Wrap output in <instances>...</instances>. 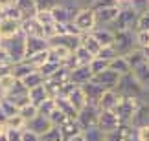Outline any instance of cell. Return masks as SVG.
Returning <instances> with one entry per match:
<instances>
[{
  "mask_svg": "<svg viewBox=\"0 0 149 141\" xmlns=\"http://www.w3.org/2000/svg\"><path fill=\"white\" fill-rule=\"evenodd\" d=\"M20 83H22V84L26 86V90H31V88L39 86V84H42V83H44V77H42L41 73H39V72L35 70V72H31L30 75H26V77L22 79Z\"/></svg>",
  "mask_w": 149,
  "mask_h": 141,
  "instance_id": "obj_34",
  "label": "cell"
},
{
  "mask_svg": "<svg viewBox=\"0 0 149 141\" xmlns=\"http://www.w3.org/2000/svg\"><path fill=\"white\" fill-rule=\"evenodd\" d=\"M6 127L11 128V130H24V128H26V121L22 119L19 114H17V116L8 117V121H6Z\"/></svg>",
  "mask_w": 149,
  "mask_h": 141,
  "instance_id": "obj_42",
  "label": "cell"
},
{
  "mask_svg": "<svg viewBox=\"0 0 149 141\" xmlns=\"http://www.w3.org/2000/svg\"><path fill=\"white\" fill-rule=\"evenodd\" d=\"M20 31L24 33L26 37H44V28L39 24V20L35 17H30V19L22 20L20 22Z\"/></svg>",
  "mask_w": 149,
  "mask_h": 141,
  "instance_id": "obj_15",
  "label": "cell"
},
{
  "mask_svg": "<svg viewBox=\"0 0 149 141\" xmlns=\"http://www.w3.org/2000/svg\"><path fill=\"white\" fill-rule=\"evenodd\" d=\"M109 70L116 72L118 75H125V73H131V66H129L127 61H125V57L118 55V57H114L111 63H109Z\"/></svg>",
  "mask_w": 149,
  "mask_h": 141,
  "instance_id": "obj_31",
  "label": "cell"
},
{
  "mask_svg": "<svg viewBox=\"0 0 149 141\" xmlns=\"http://www.w3.org/2000/svg\"><path fill=\"white\" fill-rule=\"evenodd\" d=\"M0 110H2V114L6 116V121H8V117H11V116H17L19 114V108L11 103V101H8V99H0Z\"/></svg>",
  "mask_w": 149,
  "mask_h": 141,
  "instance_id": "obj_39",
  "label": "cell"
},
{
  "mask_svg": "<svg viewBox=\"0 0 149 141\" xmlns=\"http://www.w3.org/2000/svg\"><path fill=\"white\" fill-rule=\"evenodd\" d=\"M70 55H72V52L65 46H48V61L63 64Z\"/></svg>",
  "mask_w": 149,
  "mask_h": 141,
  "instance_id": "obj_25",
  "label": "cell"
},
{
  "mask_svg": "<svg viewBox=\"0 0 149 141\" xmlns=\"http://www.w3.org/2000/svg\"><path fill=\"white\" fill-rule=\"evenodd\" d=\"M17 0H0V9H4V8H8V6H15Z\"/></svg>",
  "mask_w": 149,
  "mask_h": 141,
  "instance_id": "obj_58",
  "label": "cell"
},
{
  "mask_svg": "<svg viewBox=\"0 0 149 141\" xmlns=\"http://www.w3.org/2000/svg\"><path fill=\"white\" fill-rule=\"evenodd\" d=\"M118 13H120V6H111V8H103V9L94 11L98 26H109V28H111L112 22L116 20Z\"/></svg>",
  "mask_w": 149,
  "mask_h": 141,
  "instance_id": "obj_13",
  "label": "cell"
},
{
  "mask_svg": "<svg viewBox=\"0 0 149 141\" xmlns=\"http://www.w3.org/2000/svg\"><path fill=\"white\" fill-rule=\"evenodd\" d=\"M52 17H54V22H57V24H68V22H72L74 15L77 13V9H72L68 8L66 4H57L55 8H52Z\"/></svg>",
  "mask_w": 149,
  "mask_h": 141,
  "instance_id": "obj_12",
  "label": "cell"
},
{
  "mask_svg": "<svg viewBox=\"0 0 149 141\" xmlns=\"http://www.w3.org/2000/svg\"><path fill=\"white\" fill-rule=\"evenodd\" d=\"M0 141H8V134H6V132L0 134Z\"/></svg>",
  "mask_w": 149,
  "mask_h": 141,
  "instance_id": "obj_61",
  "label": "cell"
},
{
  "mask_svg": "<svg viewBox=\"0 0 149 141\" xmlns=\"http://www.w3.org/2000/svg\"><path fill=\"white\" fill-rule=\"evenodd\" d=\"M88 68H90V72H92L94 75H98V73H101V72L109 70V63H107V61H103V59L94 57V59L88 63Z\"/></svg>",
  "mask_w": 149,
  "mask_h": 141,
  "instance_id": "obj_40",
  "label": "cell"
},
{
  "mask_svg": "<svg viewBox=\"0 0 149 141\" xmlns=\"http://www.w3.org/2000/svg\"><path fill=\"white\" fill-rule=\"evenodd\" d=\"M90 33H92V37L101 44V46H112V42H114V30H112V28H109V26H96Z\"/></svg>",
  "mask_w": 149,
  "mask_h": 141,
  "instance_id": "obj_19",
  "label": "cell"
},
{
  "mask_svg": "<svg viewBox=\"0 0 149 141\" xmlns=\"http://www.w3.org/2000/svg\"><path fill=\"white\" fill-rule=\"evenodd\" d=\"M48 46H65L70 52H74L77 46H81V37L70 35V33H63V35H54L48 39Z\"/></svg>",
  "mask_w": 149,
  "mask_h": 141,
  "instance_id": "obj_10",
  "label": "cell"
},
{
  "mask_svg": "<svg viewBox=\"0 0 149 141\" xmlns=\"http://www.w3.org/2000/svg\"><path fill=\"white\" fill-rule=\"evenodd\" d=\"M54 101H55V108L59 110V112H63L66 117H72V119H76V117H77V110L74 108V105L66 97L57 95V97H54Z\"/></svg>",
  "mask_w": 149,
  "mask_h": 141,
  "instance_id": "obj_27",
  "label": "cell"
},
{
  "mask_svg": "<svg viewBox=\"0 0 149 141\" xmlns=\"http://www.w3.org/2000/svg\"><path fill=\"white\" fill-rule=\"evenodd\" d=\"M4 97H6V92H4V88L0 86V99H4Z\"/></svg>",
  "mask_w": 149,
  "mask_h": 141,
  "instance_id": "obj_62",
  "label": "cell"
},
{
  "mask_svg": "<svg viewBox=\"0 0 149 141\" xmlns=\"http://www.w3.org/2000/svg\"><path fill=\"white\" fill-rule=\"evenodd\" d=\"M129 6L140 15V13H146L149 9V0H129Z\"/></svg>",
  "mask_w": 149,
  "mask_h": 141,
  "instance_id": "obj_50",
  "label": "cell"
},
{
  "mask_svg": "<svg viewBox=\"0 0 149 141\" xmlns=\"http://www.w3.org/2000/svg\"><path fill=\"white\" fill-rule=\"evenodd\" d=\"M66 99L74 105V108H76L77 112L81 110L85 105H87V97H85V94H83L81 86H74V88H72V92L66 95Z\"/></svg>",
  "mask_w": 149,
  "mask_h": 141,
  "instance_id": "obj_29",
  "label": "cell"
},
{
  "mask_svg": "<svg viewBox=\"0 0 149 141\" xmlns=\"http://www.w3.org/2000/svg\"><path fill=\"white\" fill-rule=\"evenodd\" d=\"M114 50L118 55L125 57L133 50H136V41H134V31H114Z\"/></svg>",
  "mask_w": 149,
  "mask_h": 141,
  "instance_id": "obj_6",
  "label": "cell"
},
{
  "mask_svg": "<svg viewBox=\"0 0 149 141\" xmlns=\"http://www.w3.org/2000/svg\"><path fill=\"white\" fill-rule=\"evenodd\" d=\"M134 41L136 48H147L149 46V31H134Z\"/></svg>",
  "mask_w": 149,
  "mask_h": 141,
  "instance_id": "obj_48",
  "label": "cell"
},
{
  "mask_svg": "<svg viewBox=\"0 0 149 141\" xmlns=\"http://www.w3.org/2000/svg\"><path fill=\"white\" fill-rule=\"evenodd\" d=\"M114 90H116L120 95H125V97H140V99L144 97V92H146V88L136 81L133 72L125 73V75H120L118 84H116Z\"/></svg>",
  "mask_w": 149,
  "mask_h": 141,
  "instance_id": "obj_3",
  "label": "cell"
},
{
  "mask_svg": "<svg viewBox=\"0 0 149 141\" xmlns=\"http://www.w3.org/2000/svg\"><path fill=\"white\" fill-rule=\"evenodd\" d=\"M81 46L87 50V52L92 55V57H96V55H98V52L101 50V44L92 37V33H85V35H81Z\"/></svg>",
  "mask_w": 149,
  "mask_h": 141,
  "instance_id": "obj_30",
  "label": "cell"
},
{
  "mask_svg": "<svg viewBox=\"0 0 149 141\" xmlns=\"http://www.w3.org/2000/svg\"><path fill=\"white\" fill-rule=\"evenodd\" d=\"M41 141H65V138H63L59 127H52L48 132H44L41 136Z\"/></svg>",
  "mask_w": 149,
  "mask_h": 141,
  "instance_id": "obj_43",
  "label": "cell"
},
{
  "mask_svg": "<svg viewBox=\"0 0 149 141\" xmlns=\"http://www.w3.org/2000/svg\"><path fill=\"white\" fill-rule=\"evenodd\" d=\"M35 2H37V8H39V9L50 11L52 8H55V6L59 4V0H35Z\"/></svg>",
  "mask_w": 149,
  "mask_h": 141,
  "instance_id": "obj_53",
  "label": "cell"
},
{
  "mask_svg": "<svg viewBox=\"0 0 149 141\" xmlns=\"http://www.w3.org/2000/svg\"><path fill=\"white\" fill-rule=\"evenodd\" d=\"M20 31V22L19 20H13V19H6V17H0V37L4 39H9L17 35Z\"/></svg>",
  "mask_w": 149,
  "mask_h": 141,
  "instance_id": "obj_21",
  "label": "cell"
},
{
  "mask_svg": "<svg viewBox=\"0 0 149 141\" xmlns=\"http://www.w3.org/2000/svg\"><path fill=\"white\" fill-rule=\"evenodd\" d=\"M120 125H122V121H120V117L116 116L114 110H100V117H98V125L96 127H98L105 136L116 132Z\"/></svg>",
  "mask_w": 149,
  "mask_h": 141,
  "instance_id": "obj_7",
  "label": "cell"
},
{
  "mask_svg": "<svg viewBox=\"0 0 149 141\" xmlns=\"http://www.w3.org/2000/svg\"><path fill=\"white\" fill-rule=\"evenodd\" d=\"M118 6H120V13L111 28L114 31H134L138 13L129 6V0H118Z\"/></svg>",
  "mask_w": 149,
  "mask_h": 141,
  "instance_id": "obj_1",
  "label": "cell"
},
{
  "mask_svg": "<svg viewBox=\"0 0 149 141\" xmlns=\"http://www.w3.org/2000/svg\"><path fill=\"white\" fill-rule=\"evenodd\" d=\"M134 128H140V127H147L149 125V103L147 101H142L138 105V108L134 110L133 117H131V123Z\"/></svg>",
  "mask_w": 149,
  "mask_h": 141,
  "instance_id": "obj_16",
  "label": "cell"
},
{
  "mask_svg": "<svg viewBox=\"0 0 149 141\" xmlns=\"http://www.w3.org/2000/svg\"><path fill=\"white\" fill-rule=\"evenodd\" d=\"M133 75L136 77V81H138L146 90H149V63H144V64H140L138 68H134Z\"/></svg>",
  "mask_w": 149,
  "mask_h": 141,
  "instance_id": "obj_33",
  "label": "cell"
},
{
  "mask_svg": "<svg viewBox=\"0 0 149 141\" xmlns=\"http://www.w3.org/2000/svg\"><path fill=\"white\" fill-rule=\"evenodd\" d=\"M52 127H54V125L50 123V119H48L46 116H41V114H37L33 119H30V121L26 123V128H28V130H31L33 134H37V136H42V134L48 132Z\"/></svg>",
  "mask_w": 149,
  "mask_h": 141,
  "instance_id": "obj_14",
  "label": "cell"
},
{
  "mask_svg": "<svg viewBox=\"0 0 149 141\" xmlns=\"http://www.w3.org/2000/svg\"><path fill=\"white\" fill-rule=\"evenodd\" d=\"M37 110H39V114H41V116H46V117H48L52 112L55 110V101L52 99V97L46 99V101H42V103L37 106Z\"/></svg>",
  "mask_w": 149,
  "mask_h": 141,
  "instance_id": "obj_46",
  "label": "cell"
},
{
  "mask_svg": "<svg viewBox=\"0 0 149 141\" xmlns=\"http://www.w3.org/2000/svg\"><path fill=\"white\" fill-rule=\"evenodd\" d=\"M94 73L90 72L88 64L85 66H77V68L70 70V83L76 84V86H83V84H87L88 81H92Z\"/></svg>",
  "mask_w": 149,
  "mask_h": 141,
  "instance_id": "obj_17",
  "label": "cell"
},
{
  "mask_svg": "<svg viewBox=\"0 0 149 141\" xmlns=\"http://www.w3.org/2000/svg\"><path fill=\"white\" fill-rule=\"evenodd\" d=\"M15 81H17V79L11 75V73H8V75H2V77H0V86L4 88V92H8V90L15 84Z\"/></svg>",
  "mask_w": 149,
  "mask_h": 141,
  "instance_id": "obj_52",
  "label": "cell"
},
{
  "mask_svg": "<svg viewBox=\"0 0 149 141\" xmlns=\"http://www.w3.org/2000/svg\"><path fill=\"white\" fill-rule=\"evenodd\" d=\"M120 101V94L116 90H105L98 103V110H114Z\"/></svg>",
  "mask_w": 149,
  "mask_h": 141,
  "instance_id": "obj_23",
  "label": "cell"
},
{
  "mask_svg": "<svg viewBox=\"0 0 149 141\" xmlns=\"http://www.w3.org/2000/svg\"><path fill=\"white\" fill-rule=\"evenodd\" d=\"M48 119H50V123H52V125H54V127H59L61 123L66 119V116L63 114V112H59V110L55 108V110H54V112H52V114L48 116Z\"/></svg>",
  "mask_w": 149,
  "mask_h": 141,
  "instance_id": "obj_51",
  "label": "cell"
},
{
  "mask_svg": "<svg viewBox=\"0 0 149 141\" xmlns=\"http://www.w3.org/2000/svg\"><path fill=\"white\" fill-rule=\"evenodd\" d=\"M72 22H74V26H76L77 30L81 31V35H85V33H90L96 26H98V22H96V15H94V11L90 9V8H81V9H77V13L74 15Z\"/></svg>",
  "mask_w": 149,
  "mask_h": 141,
  "instance_id": "obj_4",
  "label": "cell"
},
{
  "mask_svg": "<svg viewBox=\"0 0 149 141\" xmlns=\"http://www.w3.org/2000/svg\"><path fill=\"white\" fill-rule=\"evenodd\" d=\"M22 141H41V136H37V134H33L31 130L24 128V130H22Z\"/></svg>",
  "mask_w": 149,
  "mask_h": 141,
  "instance_id": "obj_57",
  "label": "cell"
},
{
  "mask_svg": "<svg viewBox=\"0 0 149 141\" xmlns=\"http://www.w3.org/2000/svg\"><path fill=\"white\" fill-rule=\"evenodd\" d=\"M83 138H85V141H105L107 136L98 127H90V128H85L83 130Z\"/></svg>",
  "mask_w": 149,
  "mask_h": 141,
  "instance_id": "obj_35",
  "label": "cell"
},
{
  "mask_svg": "<svg viewBox=\"0 0 149 141\" xmlns=\"http://www.w3.org/2000/svg\"><path fill=\"white\" fill-rule=\"evenodd\" d=\"M81 90H83L85 97H87V105H90V106H98L101 95H103V92H105V88L100 86V84L94 83V81H88L87 84H83Z\"/></svg>",
  "mask_w": 149,
  "mask_h": 141,
  "instance_id": "obj_11",
  "label": "cell"
},
{
  "mask_svg": "<svg viewBox=\"0 0 149 141\" xmlns=\"http://www.w3.org/2000/svg\"><path fill=\"white\" fill-rule=\"evenodd\" d=\"M0 17H6V19H13V20L22 22V15H20V11L17 9V6H8V8H4L2 11H0Z\"/></svg>",
  "mask_w": 149,
  "mask_h": 141,
  "instance_id": "obj_45",
  "label": "cell"
},
{
  "mask_svg": "<svg viewBox=\"0 0 149 141\" xmlns=\"http://www.w3.org/2000/svg\"><path fill=\"white\" fill-rule=\"evenodd\" d=\"M15 6H17V9L20 11L22 20H24V19H30V17H35L37 11H39L35 0H17Z\"/></svg>",
  "mask_w": 149,
  "mask_h": 141,
  "instance_id": "obj_24",
  "label": "cell"
},
{
  "mask_svg": "<svg viewBox=\"0 0 149 141\" xmlns=\"http://www.w3.org/2000/svg\"><path fill=\"white\" fill-rule=\"evenodd\" d=\"M2 48L8 52V55L11 57V61L15 63H20V61L26 59V35L22 31H19L17 35L4 39L2 41Z\"/></svg>",
  "mask_w": 149,
  "mask_h": 141,
  "instance_id": "obj_2",
  "label": "cell"
},
{
  "mask_svg": "<svg viewBox=\"0 0 149 141\" xmlns=\"http://www.w3.org/2000/svg\"><path fill=\"white\" fill-rule=\"evenodd\" d=\"M24 61H28L35 70H39L41 66L48 61V50H44V52H39V53H35V55H31V57H26Z\"/></svg>",
  "mask_w": 149,
  "mask_h": 141,
  "instance_id": "obj_37",
  "label": "cell"
},
{
  "mask_svg": "<svg viewBox=\"0 0 149 141\" xmlns=\"http://www.w3.org/2000/svg\"><path fill=\"white\" fill-rule=\"evenodd\" d=\"M6 134H8V141H22V130H11V128H8Z\"/></svg>",
  "mask_w": 149,
  "mask_h": 141,
  "instance_id": "obj_56",
  "label": "cell"
},
{
  "mask_svg": "<svg viewBox=\"0 0 149 141\" xmlns=\"http://www.w3.org/2000/svg\"><path fill=\"white\" fill-rule=\"evenodd\" d=\"M0 46H2V37H0Z\"/></svg>",
  "mask_w": 149,
  "mask_h": 141,
  "instance_id": "obj_63",
  "label": "cell"
},
{
  "mask_svg": "<svg viewBox=\"0 0 149 141\" xmlns=\"http://www.w3.org/2000/svg\"><path fill=\"white\" fill-rule=\"evenodd\" d=\"M125 61L129 63L131 72H133L134 68H138L140 64L147 63V61H146V55H144V50H142V48H136V50H133L131 53H127V55H125Z\"/></svg>",
  "mask_w": 149,
  "mask_h": 141,
  "instance_id": "obj_32",
  "label": "cell"
},
{
  "mask_svg": "<svg viewBox=\"0 0 149 141\" xmlns=\"http://www.w3.org/2000/svg\"><path fill=\"white\" fill-rule=\"evenodd\" d=\"M0 66H13V61L2 46H0Z\"/></svg>",
  "mask_w": 149,
  "mask_h": 141,
  "instance_id": "obj_54",
  "label": "cell"
},
{
  "mask_svg": "<svg viewBox=\"0 0 149 141\" xmlns=\"http://www.w3.org/2000/svg\"><path fill=\"white\" fill-rule=\"evenodd\" d=\"M35 19L39 20V24H41L42 28H48L52 24H55L54 17H52V11H46V9H39L37 15H35Z\"/></svg>",
  "mask_w": 149,
  "mask_h": 141,
  "instance_id": "obj_41",
  "label": "cell"
},
{
  "mask_svg": "<svg viewBox=\"0 0 149 141\" xmlns=\"http://www.w3.org/2000/svg\"><path fill=\"white\" fill-rule=\"evenodd\" d=\"M37 114H39L37 106H35V105H31V103H28V105H24V106H20V108H19V116H20L26 123L30 121V119H33V117H35Z\"/></svg>",
  "mask_w": 149,
  "mask_h": 141,
  "instance_id": "obj_38",
  "label": "cell"
},
{
  "mask_svg": "<svg viewBox=\"0 0 149 141\" xmlns=\"http://www.w3.org/2000/svg\"><path fill=\"white\" fill-rule=\"evenodd\" d=\"M142 103L140 97H125V95H120V101L116 105V116L120 117V121L122 123H131V117H133L134 110L138 108V105Z\"/></svg>",
  "mask_w": 149,
  "mask_h": 141,
  "instance_id": "obj_5",
  "label": "cell"
},
{
  "mask_svg": "<svg viewBox=\"0 0 149 141\" xmlns=\"http://www.w3.org/2000/svg\"><path fill=\"white\" fill-rule=\"evenodd\" d=\"M96 57L107 61V63H111L114 57H118V53H116V50H114V46H101V50L98 52V55H96Z\"/></svg>",
  "mask_w": 149,
  "mask_h": 141,
  "instance_id": "obj_44",
  "label": "cell"
},
{
  "mask_svg": "<svg viewBox=\"0 0 149 141\" xmlns=\"http://www.w3.org/2000/svg\"><path fill=\"white\" fill-rule=\"evenodd\" d=\"M136 136H138V141H149V125L136 128Z\"/></svg>",
  "mask_w": 149,
  "mask_h": 141,
  "instance_id": "obj_55",
  "label": "cell"
},
{
  "mask_svg": "<svg viewBox=\"0 0 149 141\" xmlns=\"http://www.w3.org/2000/svg\"><path fill=\"white\" fill-rule=\"evenodd\" d=\"M28 97H30V103L35 105V106H39L42 101L50 99L48 90H46V86H44V83L39 84V86H35V88H31V90H28Z\"/></svg>",
  "mask_w": 149,
  "mask_h": 141,
  "instance_id": "obj_26",
  "label": "cell"
},
{
  "mask_svg": "<svg viewBox=\"0 0 149 141\" xmlns=\"http://www.w3.org/2000/svg\"><path fill=\"white\" fill-rule=\"evenodd\" d=\"M111 6H118V0H92L88 8L92 11H98L103 8H111Z\"/></svg>",
  "mask_w": 149,
  "mask_h": 141,
  "instance_id": "obj_49",
  "label": "cell"
},
{
  "mask_svg": "<svg viewBox=\"0 0 149 141\" xmlns=\"http://www.w3.org/2000/svg\"><path fill=\"white\" fill-rule=\"evenodd\" d=\"M31 72H35V68L28 63V61H20V63H15L13 66H11V75H13L15 79H19V81H22L26 75H30Z\"/></svg>",
  "mask_w": 149,
  "mask_h": 141,
  "instance_id": "obj_28",
  "label": "cell"
},
{
  "mask_svg": "<svg viewBox=\"0 0 149 141\" xmlns=\"http://www.w3.org/2000/svg\"><path fill=\"white\" fill-rule=\"evenodd\" d=\"M134 31H149V9L146 13L138 15V20H136V30Z\"/></svg>",
  "mask_w": 149,
  "mask_h": 141,
  "instance_id": "obj_47",
  "label": "cell"
},
{
  "mask_svg": "<svg viewBox=\"0 0 149 141\" xmlns=\"http://www.w3.org/2000/svg\"><path fill=\"white\" fill-rule=\"evenodd\" d=\"M59 66H63V64L54 63V61H46V63H44V64H42V66H41V68H39L37 72L41 73V75L44 77V81H46L48 77H52V75H54V73L57 72V70H59Z\"/></svg>",
  "mask_w": 149,
  "mask_h": 141,
  "instance_id": "obj_36",
  "label": "cell"
},
{
  "mask_svg": "<svg viewBox=\"0 0 149 141\" xmlns=\"http://www.w3.org/2000/svg\"><path fill=\"white\" fill-rule=\"evenodd\" d=\"M59 130H61V134H63V138L68 139V138H74V136H77V134H81L83 128H81V125L77 123V119L66 117V119L59 125Z\"/></svg>",
  "mask_w": 149,
  "mask_h": 141,
  "instance_id": "obj_22",
  "label": "cell"
},
{
  "mask_svg": "<svg viewBox=\"0 0 149 141\" xmlns=\"http://www.w3.org/2000/svg\"><path fill=\"white\" fill-rule=\"evenodd\" d=\"M6 130H8V127H6V123H2V121H0V134H4Z\"/></svg>",
  "mask_w": 149,
  "mask_h": 141,
  "instance_id": "obj_59",
  "label": "cell"
},
{
  "mask_svg": "<svg viewBox=\"0 0 149 141\" xmlns=\"http://www.w3.org/2000/svg\"><path fill=\"white\" fill-rule=\"evenodd\" d=\"M98 117H100V110L98 106H90V105H85L81 110L77 112V123L81 125V128H90V127H96L98 125Z\"/></svg>",
  "mask_w": 149,
  "mask_h": 141,
  "instance_id": "obj_8",
  "label": "cell"
},
{
  "mask_svg": "<svg viewBox=\"0 0 149 141\" xmlns=\"http://www.w3.org/2000/svg\"><path fill=\"white\" fill-rule=\"evenodd\" d=\"M48 50V39L44 37H26V57Z\"/></svg>",
  "mask_w": 149,
  "mask_h": 141,
  "instance_id": "obj_20",
  "label": "cell"
},
{
  "mask_svg": "<svg viewBox=\"0 0 149 141\" xmlns=\"http://www.w3.org/2000/svg\"><path fill=\"white\" fill-rule=\"evenodd\" d=\"M118 79H120V75H118L116 72H112V70H105V72L98 73V75H94V77H92V81H94V83H98L100 86H103L105 90H114V88H116V84H118Z\"/></svg>",
  "mask_w": 149,
  "mask_h": 141,
  "instance_id": "obj_18",
  "label": "cell"
},
{
  "mask_svg": "<svg viewBox=\"0 0 149 141\" xmlns=\"http://www.w3.org/2000/svg\"><path fill=\"white\" fill-rule=\"evenodd\" d=\"M144 55H146V61L149 63V46H147V48H144Z\"/></svg>",
  "mask_w": 149,
  "mask_h": 141,
  "instance_id": "obj_60",
  "label": "cell"
},
{
  "mask_svg": "<svg viewBox=\"0 0 149 141\" xmlns=\"http://www.w3.org/2000/svg\"><path fill=\"white\" fill-rule=\"evenodd\" d=\"M105 141H138V136H136V128L129 123H122L118 127L116 132L107 134Z\"/></svg>",
  "mask_w": 149,
  "mask_h": 141,
  "instance_id": "obj_9",
  "label": "cell"
}]
</instances>
